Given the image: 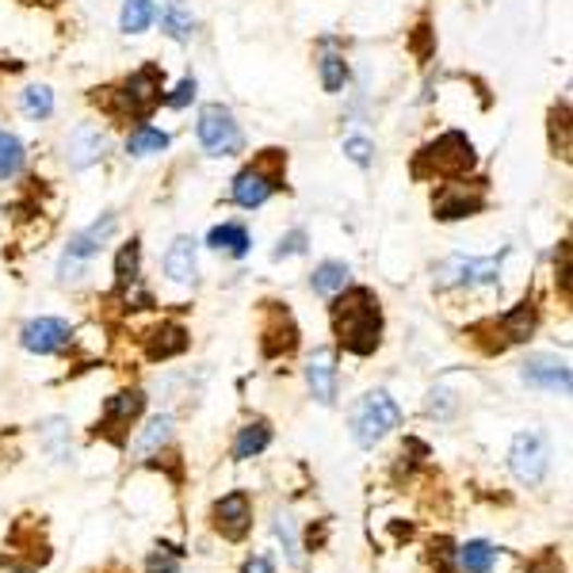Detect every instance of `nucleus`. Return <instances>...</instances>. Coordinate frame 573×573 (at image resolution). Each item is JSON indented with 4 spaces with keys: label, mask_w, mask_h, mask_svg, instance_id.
<instances>
[{
    "label": "nucleus",
    "mask_w": 573,
    "mask_h": 573,
    "mask_svg": "<svg viewBox=\"0 0 573 573\" xmlns=\"http://www.w3.org/2000/svg\"><path fill=\"white\" fill-rule=\"evenodd\" d=\"M337 344L352 356H375L382 344V306L371 286H344L329 306Z\"/></svg>",
    "instance_id": "1"
},
{
    "label": "nucleus",
    "mask_w": 573,
    "mask_h": 573,
    "mask_svg": "<svg viewBox=\"0 0 573 573\" xmlns=\"http://www.w3.org/2000/svg\"><path fill=\"white\" fill-rule=\"evenodd\" d=\"M474 161H478L474 142L466 138L463 131H448L436 142H428V146L413 157V176L417 180H428V176L455 180V176H466V172L474 169Z\"/></svg>",
    "instance_id": "2"
},
{
    "label": "nucleus",
    "mask_w": 573,
    "mask_h": 573,
    "mask_svg": "<svg viewBox=\"0 0 573 573\" xmlns=\"http://www.w3.org/2000/svg\"><path fill=\"white\" fill-rule=\"evenodd\" d=\"M283 169H286V154L283 149H264L248 169H241L233 176V203L245 210H256L271 199V195L283 187Z\"/></svg>",
    "instance_id": "3"
},
{
    "label": "nucleus",
    "mask_w": 573,
    "mask_h": 573,
    "mask_svg": "<svg viewBox=\"0 0 573 573\" xmlns=\"http://www.w3.org/2000/svg\"><path fill=\"white\" fill-rule=\"evenodd\" d=\"M398 425H402V410H398V402L387 394V390H371V394H364L349 413L352 440H356L359 448H375V443H382Z\"/></svg>",
    "instance_id": "4"
},
{
    "label": "nucleus",
    "mask_w": 573,
    "mask_h": 573,
    "mask_svg": "<svg viewBox=\"0 0 573 573\" xmlns=\"http://www.w3.org/2000/svg\"><path fill=\"white\" fill-rule=\"evenodd\" d=\"M161 85H164L161 65H142V70L131 73V77H126L123 85H119V93H111L103 103H108L111 115H119V119H138V123H142V119L154 115V108L164 100Z\"/></svg>",
    "instance_id": "5"
},
{
    "label": "nucleus",
    "mask_w": 573,
    "mask_h": 573,
    "mask_svg": "<svg viewBox=\"0 0 573 573\" xmlns=\"http://www.w3.org/2000/svg\"><path fill=\"white\" fill-rule=\"evenodd\" d=\"M486 199H489L486 180L455 176L432 195V215L440 218V222H459V218L481 215V210H486Z\"/></svg>",
    "instance_id": "6"
},
{
    "label": "nucleus",
    "mask_w": 573,
    "mask_h": 573,
    "mask_svg": "<svg viewBox=\"0 0 573 573\" xmlns=\"http://www.w3.org/2000/svg\"><path fill=\"white\" fill-rule=\"evenodd\" d=\"M195 134H199L203 154H210V157H233V154H241V146H245L237 119H233L230 108H222V103H207V108L199 111Z\"/></svg>",
    "instance_id": "7"
},
{
    "label": "nucleus",
    "mask_w": 573,
    "mask_h": 573,
    "mask_svg": "<svg viewBox=\"0 0 573 573\" xmlns=\"http://www.w3.org/2000/svg\"><path fill=\"white\" fill-rule=\"evenodd\" d=\"M501 256H448L436 268V286L440 291H448V286H497Z\"/></svg>",
    "instance_id": "8"
},
{
    "label": "nucleus",
    "mask_w": 573,
    "mask_h": 573,
    "mask_svg": "<svg viewBox=\"0 0 573 573\" xmlns=\"http://www.w3.org/2000/svg\"><path fill=\"white\" fill-rule=\"evenodd\" d=\"M142 413H146V394H142V390H119V394H111L108 402H103V413L100 420H96L93 436H108L115 448H123L126 432H131V425Z\"/></svg>",
    "instance_id": "9"
},
{
    "label": "nucleus",
    "mask_w": 573,
    "mask_h": 573,
    "mask_svg": "<svg viewBox=\"0 0 573 573\" xmlns=\"http://www.w3.org/2000/svg\"><path fill=\"white\" fill-rule=\"evenodd\" d=\"M298 349V326L283 303H260V352L264 359L291 356Z\"/></svg>",
    "instance_id": "10"
},
{
    "label": "nucleus",
    "mask_w": 573,
    "mask_h": 573,
    "mask_svg": "<svg viewBox=\"0 0 573 573\" xmlns=\"http://www.w3.org/2000/svg\"><path fill=\"white\" fill-rule=\"evenodd\" d=\"M550 466V448L539 432H520L509 448V471L520 486H539L547 478Z\"/></svg>",
    "instance_id": "11"
},
{
    "label": "nucleus",
    "mask_w": 573,
    "mask_h": 573,
    "mask_svg": "<svg viewBox=\"0 0 573 573\" xmlns=\"http://www.w3.org/2000/svg\"><path fill=\"white\" fill-rule=\"evenodd\" d=\"M210 524L222 539L241 542L248 532H253V497L245 489H233V493L218 497L215 509H210Z\"/></svg>",
    "instance_id": "12"
},
{
    "label": "nucleus",
    "mask_w": 573,
    "mask_h": 573,
    "mask_svg": "<svg viewBox=\"0 0 573 573\" xmlns=\"http://www.w3.org/2000/svg\"><path fill=\"white\" fill-rule=\"evenodd\" d=\"M478 329H489V333L501 337V352L509 349V344H524L535 337V329H539V306H535V298H524V303H516L512 310H504L501 318H489L481 321Z\"/></svg>",
    "instance_id": "13"
},
{
    "label": "nucleus",
    "mask_w": 573,
    "mask_h": 573,
    "mask_svg": "<svg viewBox=\"0 0 573 573\" xmlns=\"http://www.w3.org/2000/svg\"><path fill=\"white\" fill-rule=\"evenodd\" d=\"M520 379L527 382L532 390H542V394H570L573 387V375H570V364L558 356H547V352H539V356H527L524 364H520Z\"/></svg>",
    "instance_id": "14"
},
{
    "label": "nucleus",
    "mask_w": 573,
    "mask_h": 573,
    "mask_svg": "<svg viewBox=\"0 0 573 573\" xmlns=\"http://www.w3.org/2000/svg\"><path fill=\"white\" fill-rule=\"evenodd\" d=\"M73 341L70 321L62 318H32L24 329H20V344L35 356H54V352H65Z\"/></svg>",
    "instance_id": "15"
},
{
    "label": "nucleus",
    "mask_w": 573,
    "mask_h": 573,
    "mask_svg": "<svg viewBox=\"0 0 573 573\" xmlns=\"http://www.w3.org/2000/svg\"><path fill=\"white\" fill-rule=\"evenodd\" d=\"M119 218L115 215H103L100 222H93L88 230H81L77 237L70 241V248H65V260H62V279H70V271H77L81 264H88L96 253H100L103 245H108V237L115 233Z\"/></svg>",
    "instance_id": "16"
},
{
    "label": "nucleus",
    "mask_w": 573,
    "mask_h": 573,
    "mask_svg": "<svg viewBox=\"0 0 573 573\" xmlns=\"http://www.w3.org/2000/svg\"><path fill=\"white\" fill-rule=\"evenodd\" d=\"M337 356L329 349H318L306 359V387H310L314 402L318 405H333L337 402Z\"/></svg>",
    "instance_id": "17"
},
{
    "label": "nucleus",
    "mask_w": 573,
    "mask_h": 573,
    "mask_svg": "<svg viewBox=\"0 0 573 573\" xmlns=\"http://www.w3.org/2000/svg\"><path fill=\"white\" fill-rule=\"evenodd\" d=\"M103 154H108V134H103L96 123H81L77 131L70 134V164L73 169H88V164H96Z\"/></svg>",
    "instance_id": "18"
},
{
    "label": "nucleus",
    "mask_w": 573,
    "mask_h": 573,
    "mask_svg": "<svg viewBox=\"0 0 573 573\" xmlns=\"http://www.w3.org/2000/svg\"><path fill=\"white\" fill-rule=\"evenodd\" d=\"M142 341H146V356L154 359V364H161V359H172V356H180V352H187V329L180 326V321H161V326L149 329Z\"/></svg>",
    "instance_id": "19"
},
{
    "label": "nucleus",
    "mask_w": 573,
    "mask_h": 573,
    "mask_svg": "<svg viewBox=\"0 0 573 573\" xmlns=\"http://www.w3.org/2000/svg\"><path fill=\"white\" fill-rule=\"evenodd\" d=\"M195 271H199V256H195L192 237H176L164 253V276L172 283H195Z\"/></svg>",
    "instance_id": "20"
},
{
    "label": "nucleus",
    "mask_w": 573,
    "mask_h": 573,
    "mask_svg": "<svg viewBox=\"0 0 573 573\" xmlns=\"http://www.w3.org/2000/svg\"><path fill=\"white\" fill-rule=\"evenodd\" d=\"M271 443V425L264 417L248 420L245 428L237 432V440H233V463H248V459L264 455Z\"/></svg>",
    "instance_id": "21"
},
{
    "label": "nucleus",
    "mask_w": 573,
    "mask_h": 573,
    "mask_svg": "<svg viewBox=\"0 0 573 573\" xmlns=\"http://www.w3.org/2000/svg\"><path fill=\"white\" fill-rule=\"evenodd\" d=\"M138 276H142V241H126L115 256V291L119 295H131L134 286H138Z\"/></svg>",
    "instance_id": "22"
},
{
    "label": "nucleus",
    "mask_w": 573,
    "mask_h": 573,
    "mask_svg": "<svg viewBox=\"0 0 573 573\" xmlns=\"http://www.w3.org/2000/svg\"><path fill=\"white\" fill-rule=\"evenodd\" d=\"M455 554H459V573H493L501 550L486 539H471V542H463Z\"/></svg>",
    "instance_id": "23"
},
{
    "label": "nucleus",
    "mask_w": 573,
    "mask_h": 573,
    "mask_svg": "<svg viewBox=\"0 0 573 573\" xmlns=\"http://www.w3.org/2000/svg\"><path fill=\"white\" fill-rule=\"evenodd\" d=\"M161 32L169 35V39H176V42L192 39L195 16H192V9H187L184 0H164L161 4Z\"/></svg>",
    "instance_id": "24"
},
{
    "label": "nucleus",
    "mask_w": 573,
    "mask_h": 573,
    "mask_svg": "<svg viewBox=\"0 0 573 573\" xmlns=\"http://www.w3.org/2000/svg\"><path fill=\"white\" fill-rule=\"evenodd\" d=\"M207 245L218 248V253H225V256H245L248 245H253V237H248V230L241 222H222L207 233Z\"/></svg>",
    "instance_id": "25"
},
{
    "label": "nucleus",
    "mask_w": 573,
    "mask_h": 573,
    "mask_svg": "<svg viewBox=\"0 0 573 573\" xmlns=\"http://www.w3.org/2000/svg\"><path fill=\"white\" fill-rule=\"evenodd\" d=\"M349 264L344 260H326V264H318V271L310 276V283H314V291L318 295H326V298H333L337 291H344L349 286Z\"/></svg>",
    "instance_id": "26"
},
{
    "label": "nucleus",
    "mask_w": 573,
    "mask_h": 573,
    "mask_svg": "<svg viewBox=\"0 0 573 573\" xmlns=\"http://www.w3.org/2000/svg\"><path fill=\"white\" fill-rule=\"evenodd\" d=\"M164 149H169V134L157 131V126H146V123H142L138 131H131V138H126V154H134V157L164 154Z\"/></svg>",
    "instance_id": "27"
},
{
    "label": "nucleus",
    "mask_w": 573,
    "mask_h": 573,
    "mask_svg": "<svg viewBox=\"0 0 573 573\" xmlns=\"http://www.w3.org/2000/svg\"><path fill=\"white\" fill-rule=\"evenodd\" d=\"M154 24V0H123V16H119V32L142 35Z\"/></svg>",
    "instance_id": "28"
},
{
    "label": "nucleus",
    "mask_w": 573,
    "mask_h": 573,
    "mask_svg": "<svg viewBox=\"0 0 573 573\" xmlns=\"http://www.w3.org/2000/svg\"><path fill=\"white\" fill-rule=\"evenodd\" d=\"M321 70V88H326L329 96H337L344 88V81H349V62H344V54H337V50H326L318 62Z\"/></svg>",
    "instance_id": "29"
},
{
    "label": "nucleus",
    "mask_w": 573,
    "mask_h": 573,
    "mask_svg": "<svg viewBox=\"0 0 573 573\" xmlns=\"http://www.w3.org/2000/svg\"><path fill=\"white\" fill-rule=\"evenodd\" d=\"M20 169H24V146L16 134L0 131V180H12Z\"/></svg>",
    "instance_id": "30"
},
{
    "label": "nucleus",
    "mask_w": 573,
    "mask_h": 573,
    "mask_svg": "<svg viewBox=\"0 0 573 573\" xmlns=\"http://www.w3.org/2000/svg\"><path fill=\"white\" fill-rule=\"evenodd\" d=\"M455 542L448 539V535H436L432 542H428V565H432L436 573H459V554H455Z\"/></svg>",
    "instance_id": "31"
},
{
    "label": "nucleus",
    "mask_w": 573,
    "mask_h": 573,
    "mask_svg": "<svg viewBox=\"0 0 573 573\" xmlns=\"http://www.w3.org/2000/svg\"><path fill=\"white\" fill-rule=\"evenodd\" d=\"M24 115L35 119V123L50 119V115H54V93H50L47 85H32L24 93Z\"/></svg>",
    "instance_id": "32"
},
{
    "label": "nucleus",
    "mask_w": 573,
    "mask_h": 573,
    "mask_svg": "<svg viewBox=\"0 0 573 573\" xmlns=\"http://www.w3.org/2000/svg\"><path fill=\"white\" fill-rule=\"evenodd\" d=\"M169 440H172V417H169V413H161V417L149 420V428L142 432L138 455H149V451H157L161 443H169Z\"/></svg>",
    "instance_id": "33"
},
{
    "label": "nucleus",
    "mask_w": 573,
    "mask_h": 573,
    "mask_svg": "<svg viewBox=\"0 0 573 573\" xmlns=\"http://www.w3.org/2000/svg\"><path fill=\"white\" fill-rule=\"evenodd\" d=\"M180 562H184V550L169 547V542H161L157 550H149L146 573H180Z\"/></svg>",
    "instance_id": "34"
},
{
    "label": "nucleus",
    "mask_w": 573,
    "mask_h": 573,
    "mask_svg": "<svg viewBox=\"0 0 573 573\" xmlns=\"http://www.w3.org/2000/svg\"><path fill=\"white\" fill-rule=\"evenodd\" d=\"M276 535H279V542H283L286 558H291V562H298V539H295V520L286 516V512H279V516H276Z\"/></svg>",
    "instance_id": "35"
},
{
    "label": "nucleus",
    "mask_w": 573,
    "mask_h": 573,
    "mask_svg": "<svg viewBox=\"0 0 573 573\" xmlns=\"http://www.w3.org/2000/svg\"><path fill=\"white\" fill-rule=\"evenodd\" d=\"M344 157H349V161H356V164H364V169H367V164H371V157H375V146H371L367 138H359V134H356V138H344Z\"/></svg>",
    "instance_id": "36"
},
{
    "label": "nucleus",
    "mask_w": 573,
    "mask_h": 573,
    "mask_svg": "<svg viewBox=\"0 0 573 573\" xmlns=\"http://www.w3.org/2000/svg\"><path fill=\"white\" fill-rule=\"evenodd\" d=\"M428 413L448 420L451 413H455V394H451V390H432V394H428Z\"/></svg>",
    "instance_id": "37"
},
{
    "label": "nucleus",
    "mask_w": 573,
    "mask_h": 573,
    "mask_svg": "<svg viewBox=\"0 0 573 573\" xmlns=\"http://www.w3.org/2000/svg\"><path fill=\"white\" fill-rule=\"evenodd\" d=\"M298 253H306V233L303 230H291L283 241H279L276 260H286V256H298Z\"/></svg>",
    "instance_id": "38"
},
{
    "label": "nucleus",
    "mask_w": 573,
    "mask_h": 573,
    "mask_svg": "<svg viewBox=\"0 0 573 573\" xmlns=\"http://www.w3.org/2000/svg\"><path fill=\"white\" fill-rule=\"evenodd\" d=\"M192 100H195V81H192V77H184L176 88H172L169 96H164L161 103H169V108H187V103H192Z\"/></svg>",
    "instance_id": "39"
},
{
    "label": "nucleus",
    "mask_w": 573,
    "mask_h": 573,
    "mask_svg": "<svg viewBox=\"0 0 573 573\" xmlns=\"http://www.w3.org/2000/svg\"><path fill=\"white\" fill-rule=\"evenodd\" d=\"M554 276L562 283V298H570V241H562V264H554Z\"/></svg>",
    "instance_id": "40"
},
{
    "label": "nucleus",
    "mask_w": 573,
    "mask_h": 573,
    "mask_svg": "<svg viewBox=\"0 0 573 573\" xmlns=\"http://www.w3.org/2000/svg\"><path fill=\"white\" fill-rule=\"evenodd\" d=\"M241 573H276V565H271V558L256 554V558H248V562L241 565Z\"/></svg>",
    "instance_id": "41"
},
{
    "label": "nucleus",
    "mask_w": 573,
    "mask_h": 573,
    "mask_svg": "<svg viewBox=\"0 0 573 573\" xmlns=\"http://www.w3.org/2000/svg\"><path fill=\"white\" fill-rule=\"evenodd\" d=\"M24 4H47V9H54V4H62V0H24Z\"/></svg>",
    "instance_id": "42"
},
{
    "label": "nucleus",
    "mask_w": 573,
    "mask_h": 573,
    "mask_svg": "<svg viewBox=\"0 0 573 573\" xmlns=\"http://www.w3.org/2000/svg\"><path fill=\"white\" fill-rule=\"evenodd\" d=\"M9 573H32L27 565H9Z\"/></svg>",
    "instance_id": "43"
}]
</instances>
